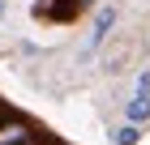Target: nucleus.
<instances>
[{"instance_id": "obj_3", "label": "nucleus", "mask_w": 150, "mask_h": 145, "mask_svg": "<svg viewBox=\"0 0 150 145\" xmlns=\"http://www.w3.org/2000/svg\"><path fill=\"white\" fill-rule=\"evenodd\" d=\"M35 141V128L22 120H4L0 124V145H30Z\"/></svg>"}, {"instance_id": "obj_1", "label": "nucleus", "mask_w": 150, "mask_h": 145, "mask_svg": "<svg viewBox=\"0 0 150 145\" xmlns=\"http://www.w3.org/2000/svg\"><path fill=\"white\" fill-rule=\"evenodd\" d=\"M116 4H107V9H99L94 13V26H90V34H86V43H81V60H90L99 47H103V39L112 34V26H116Z\"/></svg>"}, {"instance_id": "obj_6", "label": "nucleus", "mask_w": 150, "mask_h": 145, "mask_svg": "<svg viewBox=\"0 0 150 145\" xmlns=\"http://www.w3.org/2000/svg\"><path fill=\"white\" fill-rule=\"evenodd\" d=\"M0 13H4V0H0Z\"/></svg>"}, {"instance_id": "obj_4", "label": "nucleus", "mask_w": 150, "mask_h": 145, "mask_svg": "<svg viewBox=\"0 0 150 145\" xmlns=\"http://www.w3.org/2000/svg\"><path fill=\"white\" fill-rule=\"evenodd\" d=\"M137 137H142V128H137V124H125V128L116 132V145H137Z\"/></svg>"}, {"instance_id": "obj_5", "label": "nucleus", "mask_w": 150, "mask_h": 145, "mask_svg": "<svg viewBox=\"0 0 150 145\" xmlns=\"http://www.w3.org/2000/svg\"><path fill=\"white\" fill-rule=\"evenodd\" d=\"M77 9H81V0H56L52 13H56V17H69V13H77Z\"/></svg>"}, {"instance_id": "obj_2", "label": "nucleus", "mask_w": 150, "mask_h": 145, "mask_svg": "<svg viewBox=\"0 0 150 145\" xmlns=\"http://www.w3.org/2000/svg\"><path fill=\"white\" fill-rule=\"evenodd\" d=\"M146 120H150V68H142L133 102H129V124H146Z\"/></svg>"}]
</instances>
